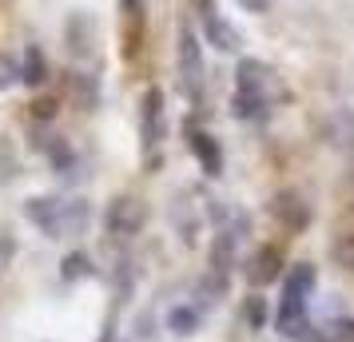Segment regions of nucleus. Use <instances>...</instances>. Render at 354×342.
I'll use <instances>...</instances> for the list:
<instances>
[{
  "label": "nucleus",
  "mask_w": 354,
  "mask_h": 342,
  "mask_svg": "<svg viewBox=\"0 0 354 342\" xmlns=\"http://www.w3.org/2000/svg\"><path fill=\"white\" fill-rule=\"evenodd\" d=\"M144 203L140 199H131V196H124V199H115L112 203V211H108V231L112 235H136V231L144 227Z\"/></svg>",
  "instance_id": "obj_1"
},
{
  "label": "nucleus",
  "mask_w": 354,
  "mask_h": 342,
  "mask_svg": "<svg viewBox=\"0 0 354 342\" xmlns=\"http://www.w3.org/2000/svg\"><path fill=\"white\" fill-rule=\"evenodd\" d=\"M140 8H144V0H124V12H131V17H140Z\"/></svg>",
  "instance_id": "obj_20"
},
{
  "label": "nucleus",
  "mask_w": 354,
  "mask_h": 342,
  "mask_svg": "<svg viewBox=\"0 0 354 342\" xmlns=\"http://www.w3.org/2000/svg\"><path fill=\"white\" fill-rule=\"evenodd\" d=\"M20 72H17V64L8 60V56H0V88H8V84L17 80Z\"/></svg>",
  "instance_id": "obj_16"
},
{
  "label": "nucleus",
  "mask_w": 354,
  "mask_h": 342,
  "mask_svg": "<svg viewBox=\"0 0 354 342\" xmlns=\"http://www.w3.org/2000/svg\"><path fill=\"white\" fill-rule=\"evenodd\" d=\"M24 80L28 84H40L44 80V60H40V52L28 48V68H24Z\"/></svg>",
  "instance_id": "obj_14"
},
{
  "label": "nucleus",
  "mask_w": 354,
  "mask_h": 342,
  "mask_svg": "<svg viewBox=\"0 0 354 342\" xmlns=\"http://www.w3.org/2000/svg\"><path fill=\"white\" fill-rule=\"evenodd\" d=\"M335 259H338V267L354 271V235H342V239H335Z\"/></svg>",
  "instance_id": "obj_12"
},
{
  "label": "nucleus",
  "mask_w": 354,
  "mask_h": 342,
  "mask_svg": "<svg viewBox=\"0 0 354 342\" xmlns=\"http://www.w3.org/2000/svg\"><path fill=\"white\" fill-rule=\"evenodd\" d=\"M187 144H192L195 160L203 163L207 175H219V171H223V151H219V144H215V135H207V131H192Z\"/></svg>",
  "instance_id": "obj_5"
},
{
  "label": "nucleus",
  "mask_w": 354,
  "mask_h": 342,
  "mask_svg": "<svg viewBox=\"0 0 354 342\" xmlns=\"http://www.w3.org/2000/svg\"><path fill=\"white\" fill-rule=\"evenodd\" d=\"M199 323V314H195V310H171V330H176V334H192V326Z\"/></svg>",
  "instance_id": "obj_13"
},
{
  "label": "nucleus",
  "mask_w": 354,
  "mask_h": 342,
  "mask_svg": "<svg viewBox=\"0 0 354 342\" xmlns=\"http://www.w3.org/2000/svg\"><path fill=\"white\" fill-rule=\"evenodd\" d=\"M8 255H12V239H8V235H0V267L8 263Z\"/></svg>",
  "instance_id": "obj_19"
},
{
  "label": "nucleus",
  "mask_w": 354,
  "mask_h": 342,
  "mask_svg": "<svg viewBox=\"0 0 354 342\" xmlns=\"http://www.w3.org/2000/svg\"><path fill=\"white\" fill-rule=\"evenodd\" d=\"M239 4L247 12H267V8H271V0H239Z\"/></svg>",
  "instance_id": "obj_18"
},
{
  "label": "nucleus",
  "mask_w": 354,
  "mask_h": 342,
  "mask_svg": "<svg viewBox=\"0 0 354 342\" xmlns=\"http://www.w3.org/2000/svg\"><path fill=\"white\" fill-rule=\"evenodd\" d=\"M326 342H354V319H335V323L319 326Z\"/></svg>",
  "instance_id": "obj_11"
},
{
  "label": "nucleus",
  "mask_w": 354,
  "mask_h": 342,
  "mask_svg": "<svg viewBox=\"0 0 354 342\" xmlns=\"http://www.w3.org/2000/svg\"><path fill=\"white\" fill-rule=\"evenodd\" d=\"M179 76H183V84L187 88H199V80H203V56H199V40H195L192 28H183L179 32Z\"/></svg>",
  "instance_id": "obj_2"
},
{
  "label": "nucleus",
  "mask_w": 354,
  "mask_h": 342,
  "mask_svg": "<svg viewBox=\"0 0 354 342\" xmlns=\"http://www.w3.org/2000/svg\"><path fill=\"white\" fill-rule=\"evenodd\" d=\"M160 120H163V96H160V88H151V92L144 96V135H147V144L160 140Z\"/></svg>",
  "instance_id": "obj_8"
},
{
  "label": "nucleus",
  "mask_w": 354,
  "mask_h": 342,
  "mask_svg": "<svg viewBox=\"0 0 354 342\" xmlns=\"http://www.w3.org/2000/svg\"><path fill=\"white\" fill-rule=\"evenodd\" d=\"M274 211H279V219L290 223V227H303L306 223V207L299 203V196H279L274 199Z\"/></svg>",
  "instance_id": "obj_10"
},
{
  "label": "nucleus",
  "mask_w": 354,
  "mask_h": 342,
  "mask_svg": "<svg viewBox=\"0 0 354 342\" xmlns=\"http://www.w3.org/2000/svg\"><path fill=\"white\" fill-rule=\"evenodd\" d=\"M84 267H88V259H84V255H68V263H64V278L84 275Z\"/></svg>",
  "instance_id": "obj_17"
},
{
  "label": "nucleus",
  "mask_w": 354,
  "mask_h": 342,
  "mask_svg": "<svg viewBox=\"0 0 354 342\" xmlns=\"http://www.w3.org/2000/svg\"><path fill=\"white\" fill-rule=\"evenodd\" d=\"M310 291H315V267H310V263L290 267L287 271V287H283V298H299V303H306Z\"/></svg>",
  "instance_id": "obj_6"
},
{
  "label": "nucleus",
  "mask_w": 354,
  "mask_h": 342,
  "mask_svg": "<svg viewBox=\"0 0 354 342\" xmlns=\"http://www.w3.org/2000/svg\"><path fill=\"white\" fill-rule=\"evenodd\" d=\"M263 84H267V68L255 64V60H243V64H239V92L263 96Z\"/></svg>",
  "instance_id": "obj_9"
},
{
  "label": "nucleus",
  "mask_w": 354,
  "mask_h": 342,
  "mask_svg": "<svg viewBox=\"0 0 354 342\" xmlns=\"http://www.w3.org/2000/svg\"><path fill=\"white\" fill-rule=\"evenodd\" d=\"M207 40L219 52H239V44H243V36L235 32L227 20H219V17H207Z\"/></svg>",
  "instance_id": "obj_7"
},
{
  "label": "nucleus",
  "mask_w": 354,
  "mask_h": 342,
  "mask_svg": "<svg viewBox=\"0 0 354 342\" xmlns=\"http://www.w3.org/2000/svg\"><path fill=\"white\" fill-rule=\"evenodd\" d=\"M263 319H267L263 298H251V303H247V323H251V326H263Z\"/></svg>",
  "instance_id": "obj_15"
},
{
  "label": "nucleus",
  "mask_w": 354,
  "mask_h": 342,
  "mask_svg": "<svg viewBox=\"0 0 354 342\" xmlns=\"http://www.w3.org/2000/svg\"><path fill=\"white\" fill-rule=\"evenodd\" d=\"M279 275H283V251H279V247H259L255 255H251L247 278H251L255 287H267V283H274Z\"/></svg>",
  "instance_id": "obj_3"
},
{
  "label": "nucleus",
  "mask_w": 354,
  "mask_h": 342,
  "mask_svg": "<svg viewBox=\"0 0 354 342\" xmlns=\"http://www.w3.org/2000/svg\"><path fill=\"white\" fill-rule=\"evenodd\" d=\"M24 215H28L40 231L60 235V223H64V203H56V199H28V203H24Z\"/></svg>",
  "instance_id": "obj_4"
}]
</instances>
